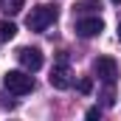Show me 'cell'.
<instances>
[{
	"label": "cell",
	"instance_id": "cell-1",
	"mask_svg": "<svg viewBox=\"0 0 121 121\" xmlns=\"http://www.w3.org/2000/svg\"><path fill=\"white\" fill-rule=\"evenodd\" d=\"M3 87L14 96H26L34 90V76L31 70H6L3 73Z\"/></svg>",
	"mask_w": 121,
	"mask_h": 121
},
{
	"label": "cell",
	"instance_id": "cell-2",
	"mask_svg": "<svg viewBox=\"0 0 121 121\" xmlns=\"http://www.w3.org/2000/svg\"><path fill=\"white\" fill-rule=\"evenodd\" d=\"M56 17H59V9L51 6V3H42V6L31 9V14L26 17V26H28L31 31H45Z\"/></svg>",
	"mask_w": 121,
	"mask_h": 121
},
{
	"label": "cell",
	"instance_id": "cell-3",
	"mask_svg": "<svg viewBox=\"0 0 121 121\" xmlns=\"http://www.w3.org/2000/svg\"><path fill=\"white\" fill-rule=\"evenodd\" d=\"M93 70L104 85H116V79H118V62L113 56H99L93 62Z\"/></svg>",
	"mask_w": 121,
	"mask_h": 121
},
{
	"label": "cell",
	"instance_id": "cell-4",
	"mask_svg": "<svg viewBox=\"0 0 121 121\" xmlns=\"http://www.w3.org/2000/svg\"><path fill=\"white\" fill-rule=\"evenodd\" d=\"M17 62L26 68V70H31V73H37L39 68H42V51L39 48H34V45H23V48H17Z\"/></svg>",
	"mask_w": 121,
	"mask_h": 121
},
{
	"label": "cell",
	"instance_id": "cell-5",
	"mask_svg": "<svg viewBox=\"0 0 121 121\" xmlns=\"http://www.w3.org/2000/svg\"><path fill=\"white\" fill-rule=\"evenodd\" d=\"M101 31H104V20H101L99 14H93V17H79V20H76V34L85 37V39L99 37Z\"/></svg>",
	"mask_w": 121,
	"mask_h": 121
},
{
	"label": "cell",
	"instance_id": "cell-6",
	"mask_svg": "<svg viewBox=\"0 0 121 121\" xmlns=\"http://www.w3.org/2000/svg\"><path fill=\"white\" fill-rule=\"evenodd\" d=\"M48 82H51V87H54V90H68V87H70V82H73V79H70V70H68V65H65V62L51 68Z\"/></svg>",
	"mask_w": 121,
	"mask_h": 121
},
{
	"label": "cell",
	"instance_id": "cell-7",
	"mask_svg": "<svg viewBox=\"0 0 121 121\" xmlns=\"http://www.w3.org/2000/svg\"><path fill=\"white\" fill-rule=\"evenodd\" d=\"M23 6H26V0H0V11H3V14H9V17L20 14V11H23Z\"/></svg>",
	"mask_w": 121,
	"mask_h": 121
},
{
	"label": "cell",
	"instance_id": "cell-8",
	"mask_svg": "<svg viewBox=\"0 0 121 121\" xmlns=\"http://www.w3.org/2000/svg\"><path fill=\"white\" fill-rule=\"evenodd\" d=\"M14 34H17V26H14L11 20H3V23H0V39L9 42V39H14Z\"/></svg>",
	"mask_w": 121,
	"mask_h": 121
},
{
	"label": "cell",
	"instance_id": "cell-9",
	"mask_svg": "<svg viewBox=\"0 0 121 121\" xmlns=\"http://www.w3.org/2000/svg\"><path fill=\"white\" fill-rule=\"evenodd\" d=\"M93 9H101V6H99V0H82V3H76V6H73V11H79V14H90Z\"/></svg>",
	"mask_w": 121,
	"mask_h": 121
},
{
	"label": "cell",
	"instance_id": "cell-10",
	"mask_svg": "<svg viewBox=\"0 0 121 121\" xmlns=\"http://www.w3.org/2000/svg\"><path fill=\"white\" fill-rule=\"evenodd\" d=\"M90 90H93V79H90V76H82V79H79V93L87 96Z\"/></svg>",
	"mask_w": 121,
	"mask_h": 121
},
{
	"label": "cell",
	"instance_id": "cell-11",
	"mask_svg": "<svg viewBox=\"0 0 121 121\" xmlns=\"http://www.w3.org/2000/svg\"><path fill=\"white\" fill-rule=\"evenodd\" d=\"M99 116H101V110H99V107H90V110H87V118H99Z\"/></svg>",
	"mask_w": 121,
	"mask_h": 121
},
{
	"label": "cell",
	"instance_id": "cell-12",
	"mask_svg": "<svg viewBox=\"0 0 121 121\" xmlns=\"http://www.w3.org/2000/svg\"><path fill=\"white\" fill-rule=\"evenodd\" d=\"M118 39H121V23H118Z\"/></svg>",
	"mask_w": 121,
	"mask_h": 121
},
{
	"label": "cell",
	"instance_id": "cell-13",
	"mask_svg": "<svg viewBox=\"0 0 121 121\" xmlns=\"http://www.w3.org/2000/svg\"><path fill=\"white\" fill-rule=\"evenodd\" d=\"M113 3H116V6H118V3H121V0H113Z\"/></svg>",
	"mask_w": 121,
	"mask_h": 121
}]
</instances>
